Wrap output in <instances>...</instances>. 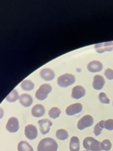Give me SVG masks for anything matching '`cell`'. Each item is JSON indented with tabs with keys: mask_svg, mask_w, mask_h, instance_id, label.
<instances>
[{
	"mask_svg": "<svg viewBox=\"0 0 113 151\" xmlns=\"http://www.w3.org/2000/svg\"><path fill=\"white\" fill-rule=\"evenodd\" d=\"M18 151H34V150L28 142L21 141L18 145Z\"/></svg>",
	"mask_w": 113,
	"mask_h": 151,
	"instance_id": "19",
	"label": "cell"
},
{
	"mask_svg": "<svg viewBox=\"0 0 113 151\" xmlns=\"http://www.w3.org/2000/svg\"><path fill=\"white\" fill-rule=\"evenodd\" d=\"M25 135L29 140H34L38 136V131L36 127L32 124L27 125L25 127Z\"/></svg>",
	"mask_w": 113,
	"mask_h": 151,
	"instance_id": "7",
	"label": "cell"
},
{
	"mask_svg": "<svg viewBox=\"0 0 113 151\" xmlns=\"http://www.w3.org/2000/svg\"><path fill=\"white\" fill-rule=\"evenodd\" d=\"M79 140L76 136L71 137L69 142V150L70 151H79Z\"/></svg>",
	"mask_w": 113,
	"mask_h": 151,
	"instance_id": "17",
	"label": "cell"
},
{
	"mask_svg": "<svg viewBox=\"0 0 113 151\" xmlns=\"http://www.w3.org/2000/svg\"><path fill=\"white\" fill-rule=\"evenodd\" d=\"M52 91V87L48 84L41 85L35 93V97L40 101L44 100Z\"/></svg>",
	"mask_w": 113,
	"mask_h": 151,
	"instance_id": "4",
	"label": "cell"
},
{
	"mask_svg": "<svg viewBox=\"0 0 113 151\" xmlns=\"http://www.w3.org/2000/svg\"><path fill=\"white\" fill-rule=\"evenodd\" d=\"M95 51L98 53H102L105 51H111L113 50V42H107L101 44H97L94 45Z\"/></svg>",
	"mask_w": 113,
	"mask_h": 151,
	"instance_id": "8",
	"label": "cell"
},
{
	"mask_svg": "<svg viewBox=\"0 0 113 151\" xmlns=\"http://www.w3.org/2000/svg\"><path fill=\"white\" fill-rule=\"evenodd\" d=\"M19 97L18 91L15 89H14L7 96L5 100L8 102L14 103L18 99H19Z\"/></svg>",
	"mask_w": 113,
	"mask_h": 151,
	"instance_id": "20",
	"label": "cell"
},
{
	"mask_svg": "<svg viewBox=\"0 0 113 151\" xmlns=\"http://www.w3.org/2000/svg\"><path fill=\"white\" fill-rule=\"evenodd\" d=\"M98 99L100 102L103 104H109L110 103L109 99L107 97L106 94L104 93H100L98 96Z\"/></svg>",
	"mask_w": 113,
	"mask_h": 151,
	"instance_id": "25",
	"label": "cell"
},
{
	"mask_svg": "<svg viewBox=\"0 0 113 151\" xmlns=\"http://www.w3.org/2000/svg\"><path fill=\"white\" fill-rule=\"evenodd\" d=\"M55 136L58 139L60 140H65L68 137V133L64 129H59L56 130Z\"/></svg>",
	"mask_w": 113,
	"mask_h": 151,
	"instance_id": "22",
	"label": "cell"
},
{
	"mask_svg": "<svg viewBox=\"0 0 113 151\" xmlns=\"http://www.w3.org/2000/svg\"><path fill=\"white\" fill-rule=\"evenodd\" d=\"M94 123V119L90 115H85L83 116L77 123V128L80 130H84V129L91 126Z\"/></svg>",
	"mask_w": 113,
	"mask_h": 151,
	"instance_id": "5",
	"label": "cell"
},
{
	"mask_svg": "<svg viewBox=\"0 0 113 151\" xmlns=\"http://www.w3.org/2000/svg\"><path fill=\"white\" fill-rule=\"evenodd\" d=\"M104 75L108 80H113V70L111 68H107L105 70Z\"/></svg>",
	"mask_w": 113,
	"mask_h": 151,
	"instance_id": "27",
	"label": "cell"
},
{
	"mask_svg": "<svg viewBox=\"0 0 113 151\" xmlns=\"http://www.w3.org/2000/svg\"><path fill=\"white\" fill-rule=\"evenodd\" d=\"M101 146L102 150H104V151H109L111 149L112 144L109 140L105 139L101 142Z\"/></svg>",
	"mask_w": 113,
	"mask_h": 151,
	"instance_id": "24",
	"label": "cell"
},
{
	"mask_svg": "<svg viewBox=\"0 0 113 151\" xmlns=\"http://www.w3.org/2000/svg\"><path fill=\"white\" fill-rule=\"evenodd\" d=\"M84 151H88V150H84Z\"/></svg>",
	"mask_w": 113,
	"mask_h": 151,
	"instance_id": "28",
	"label": "cell"
},
{
	"mask_svg": "<svg viewBox=\"0 0 113 151\" xmlns=\"http://www.w3.org/2000/svg\"><path fill=\"white\" fill-rule=\"evenodd\" d=\"M75 81V77L71 74H64L60 76L57 80V84L61 87H67L73 84Z\"/></svg>",
	"mask_w": 113,
	"mask_h": 151,
	"instance_id": "3",
	"label": "cell"
},
{
	"mask_svg": "<svg viewBox=\"0 0 113 151\" xmlns=\"http://www.w3.org/2000/svg\"><path fill=\"white\" fill-rule=\"evenodd\" d=\"M45 113V109L44 106L38 104L35 105L32 110H31V114L35 117H40L44 115Z\"/></svg>",
	"mask_w": 113,
	"mask_h": 151,
	"instance_id": "15",
	"label": "cell"
},
{
	"mask_svg": "<svg viewBox=\"0 0 113 151\" xmlns=\"http://www.w3.org/2000/svg\"><path fill=\"white\" fill-rule=\"evenodd\" d=\"M85 94V88L81 86H77L72 90L71 97L74 99H79Z\"/></svg>",
	"mask_w": 113,
	"mask_h": 151,
	"instance_id": "12",
	"label": "cell"
},
{
	"mask_svg": "<svg viewBox=\"0 0 113 151\" xmlns=\"http://www.w3.org/2000/svg\"><path fill=\"white\" fill-rule=\"evenodd\" d=\"M105 129L108 130H113V119H108L105 121Z\"/></svg>",
	"mask_w": 113,
	"mask_h": 151,
	"instance_id": "26",
	"label": "cell"
},
{
	"mask_svg": "<svg viewBox=\"0 0 113 151\" xmlns=\"http://www.w3.org/2000/svg\"><path fill=\"white\" fill-rule=\"evenodd\" d=\"M105 84L104 78L100 75H96L94 77L92 87L95 90H101Z\"/></svg>",
	"mask_w": 113,
	"mask_h": 151,
	"instance_id": "14",
	"label": "cell"
},
{
	"mask_svg": "<svg viewBox=\"0 0 113 151\" xmlns=\"http://www.w3.org/2000/svg\"><path fill=\"white\" fill-rule=\"evenodd\" d=\"M21 87L24 91H31L34 88V83L31 80H25L21 83Z\"/></svg>",
	"mask_w": 113,
	"mask_h": 151,
	"instance_id": "18",
	"label": "cell"
},
{
	"mask_svg": "<svg viewBox=\"0 0 113 151\" xmlns=\"http://www.w3.org/2000/svg\"><path fill=\"white\" fill-rule=\"evenodd\" d=\"M19 103L24 107H28L31 106L33 103V99L32 97L28 94H22L19 98Z\"/></svg>",
	"mask_w": 113,
	"mask_h": 151,
	"instance_id": "16",
	"label": "cell"
},
{
	"mask_svg": "<svg viewBox=\"0 0 113 151\" xmlns=\"http://www.w3.org/2000/svg\"><path fill=\"white\" fill-rule=\"evenodd\" d=\"M105 128V121L101 120L99 123H98L94 128V133L95 136H99L102 130L103 129Z\"/></svg>",
	"mask_w": 113,
	"mask_h": 151,
	"instance_id": "21",
	"label": "cell"
},
{
	"mask_svg": "<svg viewBox=\"0 0 113 151\" xmlns=\"http://www.w3.org/2000/svg\"><path fill=\"white\" fill-rule=\"evenodd\" d=\"M61 113V111L59 108H58L56 107H54L51 108L49 110V111H48V115H49V117L55 119L59 117Z\"/></svg>",
	"mask_w": 113,
	"mask_h": 151,
	"instance_id": "23",
	"label": "cell"
},
{
	"mask_svg": "<svg viewBox=\"0 0 113 151\" xmlns=\"http://www.w3.org/2000/svg\"><path fill=\"white\" fill-rule=\"evenodd\" d=\"M101 142L91 137H87L83 140L84 147L88 151H101Z\"/></svg>",
	"mask_w": 113,
	"mask_h": 151,
	"instance_id": "2",
	"label": "cell"
},
{
	"mask_svg": "<svg viewBox=\"0 0 113 151\" xmlns=\"http://www.w3.org/2000/svg\"><path fill=\"white\" fill-rule=\"evenodd\" d=\"M112 105H113V103H112Z\"/></svg>",
	"mask_w": 113,
	"mask_h": 151,
	"instance_id": "29",
	"label": "cell"
},
{
	"mask_svg": "<svg viewBox=\"0 0 113 151\" xmlns=\"http://www.w3.org/2000/svg\"><path fill=\"white\" fill-rule=\"evenodd\" d=\"M19 124L17 118L15 117L9 118L6 125V130L9 133H15L19 130Z\"/></svg>",
	"mask_w": 113,
	"mask_h": 151,
	"instance_id": "6",
	"label": "cell"
},
{
	"mask_svg": "<svg viewBox=\"0 0 113 151\" xmlns=\"http://www.w3.org/2000/svg\"><path fill=\"white\" fill-rule=\"evenodd\" d=\"M82 110V105L79 103H75L68 106L65 110V113L68 116H73L80 113Z\"/></svg>",
	"mask_w": 113,
	"mask_h": 151,
	"instance_id": "9",
	"label": "cell"
},
{
	"mask_svg": "<svg viewBox=\"0 0 113 151\" xmlns=\"http://www.w3.org/2000/svg\"><path fill=\"white\" fill-rule=\"evenodd\" d=\"M56 142L50 137L42 139L37 147V151H56L58 149Z\"/></svg>",
	"mask_w": 113,
	"mask_h": 151,
	"instance_id": "1",
	"label": "cell"
},
{
	"mask_svg": "<svg viewBox=\"0 0 113 151\" xmlns=\"http://www.w3.org/2000/svg\"><path fill=\"white\" fill-rule=\"evenodd\" d=\"M40 77L45 81H51L55 77V73L53 70L50 68H43L39 73Z\"/></svg>",
	"mask_w": 113,
	"mask_h": 151,
	"instance_id": "11",
	"label": "cell"
},
{
	"mask_svg": "<svg viewBox=\"0 0 113 151\" xmlns=\"http://www.w3.org/2000/svg\"><path fill=\"white\" fill-rule=\"evenodd\" d=\"M38 123L39 125L40 132L42 134H47L49 132L51 126L52 125V123L47 119L40 120Z\"/></svg>",
	"mask_w": 113,
	"mask_h": 151,
	"instance_id": "10",
	"label": "cell"
},
{
	"mask_svg": "<svg viewBox=\"0 0 113 151\" xmlns=\"http://www.w3.org/2000/svg\"><path fill=\"white\" fill-rule=\"evenodd\" d=\"M87 69L91 73H97L102 70V64L98 61H92L87 65Z\"/></svg>",
	"mask_w": 113,
	"mask_h": 151,
	"instance_id": "13",
	"label": "cell"
}]
</instances>
